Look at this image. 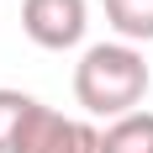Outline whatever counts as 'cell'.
<instances>
[{"label":"cell","instance_id":"obj_1","mask_svg":"<svg viewBox=\"0 0 153 153\" xmlns=\"http://www.w3.org/2000/svg\"><path fill=\"white\" fill-rule=\"evenodd\" d=\"M148 85H153L148 79V58L132 42H95L74 63V100L85 106V116L122 122V116L143 111Z\"/></svg>","mask_w":153,"mask_h":153},{"label":"cell","instance_id":"obj_2","mask_svg":"<svg viewBox=\"0 0 153 153\" xmlns=\"http://www.w3.org/2000/svg\"><path fill=\"white\" fill-rule=\"evenodd\" d=\"M11 153H100V132L90 122L63 116V111L37 100V111L27 116V127H21V137H16Z\"/></svg>","mask_w":153,"mask_h":153},{"label":"cell","instance_id":"obj_3","mask_svg":"<svg viewBox=\"0 0 153 153\" xmlns=\"http://www.w3.org/2000/svg\"><path fill=\"white\" fill-rule=\"evenodd\" d=\"M90 27V0H21V32L48 53L85 42Z\"/></svg>","mask_w":153,"mask_h":153},{"label":"cell","instance_id":"obj_4","mask_svg":"<svg viewBox=\"0 0 153 153\" xmlns=\"http://www.w3.org/2000/svg\"><path fill=\"white\" fill-rule=\"evenodd\" d=\"M100 153H153V111H132L122 122H106Z\"/></svg>","mask_w":153,"mask_h":153},{"label":"cell","instance_id":"obj_5","mask_svg":"<svg viewBox=\"0 0 153 153\" xmlns=\"http://www.w3.org/2000/svg\"><path fill=\"white\" fill-rule=\"evenodd\" d=\"M106 21L122 42H153V0H106Z\"/></svg>","mask_w":153,"mask_h":153},{"label":"cell","instance_id":"obj_6","mask_svg":"<svg viewBox=\"0 0 153 153\" xmlns=\"http://www.w3.org/2000/svg\"><path fill=\"white\" fill-rule=\"evenodd\" d=\"M32 111H37V95H27V90H0V153L16 148V137H21V127H27Z\"/></svg>","mask_w":153,"mask_h":153}]
</instances>
